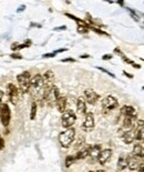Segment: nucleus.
<instances>
[{
    "instance_id": "4",
    "label": "nucleus",
    "mask_w": 144,
    "mask_h": 172,
    "mask_svg": "<svg viewBox=\"0 0 144 172\" xmlns=\"http://www.w3.org/2000/svg\"><path fill=\"white\" fill-rule=\"evenodd\" d=\"M118 106H119L118 99L113 95H108L102 100V111H103V113H108L112 110L116 109Z\"/></svg>"
},
{
    "instance_id": "36",
    "label": "nucleus",
    "mask_w": 144,
    "mask_h": 172,
    "mask_svg": "<svg viewBox=\"0 0 144 172\" xmlns=\"http://www.w3.org/2000/svg\"><path fill=\"white\" fill-rule=\"evenodd\" d=\"M2 98H4V92H2V91H1V90H0V101L2 100Z\"/></svg>"
},
{
    "instance_id": "1",
    "label": "nucleus",
    "mask_w": 144,
    "mask_h": 172,
    "mask_svg": "<svg viewBox=\"0 0 144 172\" xmlns=\"http://www.w3.org/2000/svg\"><path fill=\"white\" fill-rule=\"evenodd\" d=\"M29 91L34 99L41 100L43 99V91H44V81L41 74H36L33 78H31L30 82V89Z\"/></svg>"
},
{
    "instance_id": "6",
    "label": "nucleus",
    "mask_w": 144,
    "mask_h": 172,
    "mask_svg": "<svg viewBox=\"0 0 144 172\" xmlns=\"http://www.w3.org/2000/svg\"><path fill=\"white\" fill-rule=\"evenodd\" d=\"M10 119H11L10 108L8 107L7 103H1L0 104V120H1V123L4 127H8L9 123H10Z\"/></svg>"
},
{
    "instance_id": "33",
    "label": "nucleus",
    "mask_w": 144,
    "mask_h": 172,
    "mask_svg": "<svg viewBox=\"0 0 144 172\" xmlns=\"http://www.w3.org/2000/svg\"><path fill=\"white\" fill-rule=\"evenodd\" d=\"M67 29V27L65 26H61L59 27V28H54V31H59V30H65Z\"/></svg>"
},
{
    "instance_id": "23",
    "label": "nucleus",
    "mask_w": 144,
    "mask_h": 172,
    "mask_svg": "<svg viewBox=\"0 0 144 172\" xmlns=\"http://www.w3.org/2000/svg\"><path fill=\"white\" fill-rule=\"evenodd\" d=\"M37 116V103L33 101L32 104H31V111H30V119L31 120H34Z\"/></svg>"
},
{
    "instance_id": "24",
    "label": "nucleus",
    "mask_w": 144,
    "mask_h": 172,
    "mask_svg": "<svg viewBox=\"0 0 144 172\" xmlns=\"http://www.w3.org/2000/svg\"><path fill=\"white\" fill-rule=\"evenodd\" d=\"M88 23L86 25H81V26H78V32H80V33H86L88 31H89V28H88Z\"/></svg>"
},
{
    "instance_id": "25",
    "label": "nucleus",
    "mask_w": 144,
    "mask_h": 172,
    "mask_svg": "<svg viewBox=\"0 0 144 172\" xmlns=\"http://www.w3.org/2000/svg\"><path fill=\"white\" fill-rule=\"evenodd\" d=\"M98 69H99V70H101L102 72H104V73H106V74H109L110 77L115 78V76H114V74H113V73H111V72H110V71H108V70H106V69H104V68H101V67H98Z\"/></svg>"
},
{
    "instance_id": "3",
    "label": "nucleus",
    "mask_w": 144,
    "mask_h": 172,
    "mask_svg": "<svg viewBox=\"0 0 144 172\" xmlns=\"http://www.w3.org/2000/svg\"><path fill=\"white\" fill-rule=\"evenodd\" d=\"M19 83V89L22 93H27L29 92L30 89V82H31V77H30V72L29 71H25V72L20 73L17 77Z\"/></svg>"
},
{
    "instance_id": "8",
    "label": "nucleus",
    "mask_w": 144,
    "mask_h": 172,
    "mask_svg": "<svg viewBox=\"0 0 144 172\" xmlns=\"http://www.w3.org/2000/svg\"><path fill=\"white\" fill-rule=\"evenodd\" d=\"M137 117L135 116H128L124 117V121H123V128L125 129V131H130L133 130L137 125Z\"/></svg>"
},
{
    "instance_id": "42",
    "label": "nucleus",
    "mask_w": 144,
    "mask_h": 172,
    "mask_svg": "<svg viewBox=\"0 0 144 172\" xmlns=\"http://www.w3.org/2000/svg\"><path fill=\"white\" fill-rule=\"evenodd\" d=\"M90 172H92V171H90Z\"/></svg>"
},
{
    "instance_id": "10",
    "label": "nucleus",
    "mask_w": 144,
    "mask_h": 172,
    "mask_svg": "<svg viewBox=\"0 0 144 172\" xmlns=\"http://www.w3.org/2000/svg\"><path fill=\"white\" fill-rule=\"evenodd\" d=\"M99 98H100L99 95H98L94 90H92V89H86V91H84V100H86L88 103H90V104L97 103Z\"/></svg>"
},
{
    "instance_id": "22",
    "label": "nucleus",
    "mask_w": 144,
    "mask_h": 172,
    "mask_svg": "<svg viewBox=\"0 0 144 172\" xmlns=\"http://www.w3.org/2000/svg\"><path fill=\"white\" fill-rule=\"evenodd\" d=\"M76 157H73V155H68V157L65 158V167H67V168L71 167V165L76 162Z\"/></svg>"
},
{
    "instance_id": "35",
    "label": "nucleus",
    "mask_w": 144,
    "mask_h": 172,
    "mask_svg": "<svg viewBox=\"0 0 144 172\" xmlns=\"http://www.w3.org/2000/svg\"><path fill=\"white\" fill-rule=\"evenodd\" d=\"M123 73H124L128 78H130V79H132V78H133V74H130V73H128L126 71H123Z\"/></svg>"
},
{
    "instance_id": "40",
    "label": "nucleus",
    "mask_w": 144,
    "mask_h": 172,
    "mask_svg": "<svg viewBox=\"0 0 144 172\" xmlns=\"http://www.w3.org/2000/svg\"><path fill=\"white\" fill-rule=\"evenodd\" d=\"M142 146H143V148H144V140H143V144H142Z\"/></svg>"
},
{
    "instance_id": "16",
    "label": "nucleus",
    "mask_w": 144,
    "mask_h": 172,
    "mask_svg": "<svg viewBox=\"0 0 144 172\" xmlns=\"http://www.w3.org/2000/svg\"><path fill=\"white\" fill-rule=\"evenodd\" d=\"M122 139L123 141L126 143V144H130L132 143L135 140V134H134L133 130H130V131H125L122 134Z\"/></svg>"
},
{
    "instance_id": "41",
    "label": "nucleus",
    "mask_w": 144,
    "mask_h": 172,
    "mask_svg": "<svg viewBox=\"0 0 144 172\" xmlns=\"http://www.w3.org/2000/svg\"><path fill=\"white\" fill-rule=\"evenodd\" d=\"M143 90H144V86H143Z\"/></svg>"
},
{
    "instance_id": "19",
    "label": "nucleus",
    "mask_w": 144,
    "mask_h": 172,
    "mask_svg": "<svg viewBox=\"0 0 144 172\" xmlns=\"http://www.w3.org/2000/svg\"><path fill=\"white\" fill-rule=\"evenodd\" d=\"M100 153H101V146H99V144L91 146L90 154H89V155H90L92 159H98L99 155H100Z\"/></svg>"
},
{
    "instance_id": "17",
    "label": "nucleus",
    "mask_w": 144,
    "mask_h": 172,
    "mask_svg": "<svg viewBox=\"0 0 144 172\" xmlns=\"http://www.w3.org/2000/svg\"><path fill=\"white\" fill-rule=\"evenodd\" d=\"M120 111H121V113H122L124 117H128V116H135V114H136V110L134 109V107H132V106H123Z\"/></svg>"
},
{
    "instance_id": "18",
    "label": "nucleus",
    "mask_w": 144,
    "mask_h": 172,
    "mask_svg": "<svg viewBox=\"0 0 144 172\" xmlns=\"http://www.w3.org/2000/svg\"><path fill=\"white\" fill-rule=\"evenodd\" d=\"M90 150H91V146H84L83 149H81L80 151H78V153H76V160H78V159H84V158H86L90 154Z\"/></svg>"
},
{
    "instance_id": "39",
    "label": "nucleus",
    "mask_w": 144,
    "mask_h": 172,
    "mask_svg": "<svg viewBox=\"0 0 144 172\" xmlns=\"http://www.w3.org/2000/svg\"><path fill=\"white\" fill-rule=\"evenodd\" d=\"M97 172H105V171H103V170H99V171H97Z\"/></svg>"
},
{
    "instance_id": "5",
    "label": "nucleus",
    "mask_w": 144,
    "mask_h": 172,
    "mask_svg": "<svg viewBox=\"0 0 144 172\" xmlns=\"http://www.w3.org/2000/svg\"><path fill=\"white\" fill-rule=\"evenodd\" d=\"M76 120V116L72 110H67L65 112L62 113L61 122H62V127H63V128L70 129L72 125H74Z\"/></svg>"
},
{
    "instance_id": "9",
    "label": "nucleus",
    "mask_w": 144,
    "mask_h": 172,
    "mask_svg": "<svg viewBox=\"0 0 144 172\" xmlns=\"http://www.w3.org/2000/svg\"><path fill=\"white\" fill-rule=\"evenodd\" d=\"M83 131H91L93 130L94 128V117H93V113H89L86 114V118H84V122L82 123L81 125Z\"/></svg>"
},
{
    "instance_id": "21",
    "label": "nucleus",
    "mask_w": 144,
    "mask_h": 172,
    "mask_svg": "<svg viewBox=\"0 0 144 172\" xmlns=\"http://www.w3.org/2000/svg\"><path fill=\"white\" fill-rule=\"evenodd\" d=\"M128 168V160L124 157H120L118 161V169L119 170H124Z\"/></svg>"
},
{
    "instance_id": "20",
    "label": "nucleus",
    "mask_w": 144,
    "mask_h": 172,
    "mask_svg": "<svg viewBox=\"0 0 144 172\" xmlns=\"http://www.w3.org/2000/svg\"><path fill=\"white\" fill-rule=\"evenodd\" d=\"M143 151H144V148L142 146V144L137 143V144H135L133 148V155L141 158L142 157V154H143Z\"/></svg>"
},
{
    "instance_id": "14",
    "label": "nucleus",
    "mask_w": 144,
    "mask_h": 172,
    "mask_svg": "<svg viewBox=\"0 0 144 172\" xmlns=\"http://www.w3.org/2000/svg\"><path fill=\"white\" fill-rule=\"evenodd\" d=\"M67 104H68V100H67L65 97H62V95L59 97V99H58L57 102H56L58 111L61 112V113H63V112L67 111Z\"/></svg>"
},
{
    "instance_id": "29",
    "label": "nucleus",
    "mask_w": 144,
    "mask_h": 172,
    "mask_svg": "<svg viewBox=\"0 0 144 172\" xmlns=\"http://www.w3.org/2000/svg\"><path fill=\"white\" fill-rule=\"evenodd\" d=\"M10 57L12 59H22V56L21 55H17V53H11Z\"/></svg>"
},
{
    "instance_id": "7",
    "label": "nucleus",
    "mask_w": 144,
    "mask_h": 172,
    "mask_svg": "<svg viewBox=\"0 0 144 172\" xmlns=\"http://www.w3.org/2000/svg\"><path fill=\"white\" fill-rule=\"evenodd\" d=\"M8 97L9 100L12 104H17L19 101V90L16 88V86L14 83L8 84Z\"/></svg>"
},
{
    "instance_id": "38",
    "label": "nucleus",
    "mask_w": 144,
    "mask_h": 172,
    "mask_svg": "<svg viewBox=\"0 0 144 172\" xmlns=\"http://www.w3.org/2000/svg\"><path fill=\"white\" fill-rule=\"evenodd\" d=\"M89 57H90V56H89V55H82V56H81V58H89Z\"/></svg>"
},
{
    "instance_id": "37",
    "label": "nucleus",
    "mask_w": 144,
    "mask_h": 172,
    "mask_svg": "<svg viewBox=\"0 0 144 172\" xmlns=\"http://www.w3.org/2000/svg\"><path fill=\"white\" fill-rule=\"evenodd\" d=\"M25 6H21V7H20V8H19V9H18V12H20V11H22V10H23V9H25Z\"/></svg>"
},
{
    "instance_id": "32",
    "label": "nucleus",
    "mask_w": 144,
    "mask_h": 172,
    "mask_svg": "<svg viewBox=\"0 0 144 172\" xmlns=\"http://www.w3.org/2000/svg\"><path fill=\"white\" fill-rule=\"evenodd\" d=\"M111 58H112V55H105V56H103V57H102V59H103V60H110Z\"/></svg>"
},
{
    "instance_id": "28",
    "label": "nucleus",
    "mask_w": 144,
    "mask_h": 172,
    "mask_svg": "<svg viewBox=\"0 0 144 172\" xmlns=\"http://www.w3.org/2000/svg\"><path fill=\"white\" fill-rule=\"evenodd\" d=\"M56 56V52H50V53H46V55H43L42 57L43 58H52V57H54Z\"/></svg>"
},
{
    "instance_id": "15",
    "label": "nucleus",
    "mask_w": 144,
    "mask_h": 172,
    "mask_svg": "<svg viewBox=\"0 0 144 172\" xmlns=\"http://www.w3.org/2000/svg\"><path fill=\"white\" fill-rule=\"evenodd\" d=\"M76 110L80 114H84L86 112V103L83 97H79L76 100Z\"/></svg>"
},
{
    "instance_id": "30",
    "label": "nucleus",
    "mask_w": 144,
    "mask_h": 172,
    "mask_svg": "<svg viewBox=\"0 0 144 172\" xmlns=\"http://www.w3.org/2000/svg\"><path fill=\"white\" fill-rule=\"evenodd\" d=\"M137 171L139 172H144V162H141L139 168H137Z\"/></svg>"
},
{
    "instance_id": "31",
    "label": "nucleus",
    "mask_w": 144,
    "mask_h": 172,
    "mask_svg": "<svg viewBox=\"0 0 144 172\" xmlns=\"http://www.w3.org/2000/svg\"><path fill=\"white\" fill-rule=\"evenodd\" d=\"M17 49H19V44L14 42V44H11V50H17Z\"/></svg>"
},
{
    "instance_id": "26",
    "label": "nucleus",
    "mask_w": 144,
    "mask_h": 172,
    "mask_svg": "<svg viewBox=\"0 0 144 172\" xmlns=\"http://www.w3.org/2000/svg\"><path fill=\"white\" fill-rule=\"evenodd\" d=\"M83 143H84V139H83L82 137H80V139H79V141L76 143V148H80V146H82Z\"/></svg>"
},
{
    "instance_id": "12",
    "label": "nucleus",
    "mask_w": 144,
    "mask_h": 172,
    "mask_svg": "<svg viewBox=\"0 0 144 172\" xmlns=\"http://www.w3.org/2000/svg\"><path fill=\"white\" fill-rule=\"evenodd\" d=\"M140 163H141L140 157L130 155V157L128 158V168H129L130 170H137Z\"/></svg>"
},
{
    "instance_id": "11",
    "label": "nucleus",
    "mask_w": 144,
    "mask_h": 172,
    "mask_svg": "<svg viewBox=\"0 0 144 172\" xmlns=\"http://www.w3.org/2000/svg\"><path fill=\"white\" fill-rule=\"evenodd\" d=\"M134 134H135V140L137 141L144 140V120L137 121V125L134 129Z\"/></svg>"
},
{
    "instance_id": "27",
    "label": "nucleus",
    "mask_w": 144,
    "mask_h": 172,
    "mask_svg": "<svg viewBox=\"0 0 144 172\" xmlns=\"http://www.w3.org/2000/svg\"><path fill=\"white\" fill-rule=\"evenodd\" d=\"M62 62H76V59L73 58H64L61 60Z\"/></svg>"
},
{
    "instance_id": "13",
    "label": "nucleus",
    "mask_w": 144,
    "mask_h": 172,
    "mask_svg": "<svg viewBox=\"0 0 144 172\" xmlns=\"http://www.w3.org/2000/svg\"><path fill=\"white\" fill-rule=\"evenodd\" d=\"M112 155V150L111 149H104V150L101 151L100 155H99V162H100V164H105L106 162L110 160V158Z\"/></svg>"
},
{
    "instance_id": "2",
    "label": "nucleus",
    "mask_w": 144,
    "mask_h": 172,
    "mask_svg": "<svg viewBox=\"0 0 144 172\" xmlns=\"http://www.w3.org/2000/svg\"><path fill=\"white\" fill-rule=\"evenodd\" d=\"M76 137V130L73 128L67 129L65 131L61 132L60 136H59V142L63 148H69L71 146L73 140Z\"/></svg>"
},
{
    "instance_id": "34",
    "label": "nucleus",
    "mask_w": 144,
    "mask_h": 172,
    "mask_svg": "<svg viewBox=\"0 0 144 172\" xmlns=\"http://www.w3.org/2000/svg\"><path fill=\"white\" fill-rule=\"evenodd\" d=\"M64 51H67V49H65V48H62V49H59V50H56V55H57V53H59V52H64Z\"/></svg>"
}]
</instances>
